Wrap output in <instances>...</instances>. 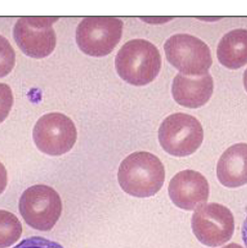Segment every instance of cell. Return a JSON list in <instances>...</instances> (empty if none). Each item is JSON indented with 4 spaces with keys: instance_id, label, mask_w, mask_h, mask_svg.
<instances>
[{
    "instance_id": "17",
    "label": "cell",
    "mask_w": 247,
    "mask_h": 248,
    "mask_svg": "<svg viewBox=\"0 0 247 248\" xmlns=\"http://www.w3.org/2000/svg\"><path fill=\"white\" fill-rule=\"evenodd\" d=\"M14 248H64L58 242L42 237H31L21 241Z\"/></svg>"
},
{
    "instance_id": "4",
    "label": "cell",
    "mask_w": 247,
    "mask_h": 248,
    "mask_svg": "<svg viewBox=\"0 0 247 248\" xmlns=\"http://www.w3.org/2000/svg\"><path fill=\"white\" fill-rule=\"evenodd\" d=\"M159 141L167 154L173 156H188L202 144L201 123L195 117L185 113L170 115L161 123Z\"/></svg>"
},
{
    "instance_id": "5",
    "label": "cell",
    "mask_w": 247,
    "mask_h": 248,
    "mask_svg": "<svg viewBox=\"0 0 247 248\" xmlns=\"http://www.w3.org/2000/svg\"><path fill=\"white\" fill-rule=\"evenodd\" d=\"M63 204L59 193L46 185L26 189L20 198L19 211L24 221L38 231H50L61 217Z\"/></svg>"
},
{
    "instance_id": "19",
    "label": "cell",
    "mask_w": 247,
    "mask_h": 248,
    "mask_svg": "<svg viewBox=\"0 0 247 248\" xmlns=\"http://www.w3.org/2000/svg\"><path fill=\"white\" fill-rule=\"evenodd\" d=\"M241 233H242V240H243V242H244V245L247 248V216H246L244 222H243Z\"/></svg>"
},
{
    "instance_id": "6",
    "label": "cell",
    "mask_w": 247,
    "mask_h": 248,
    "mask_svg": "<svg viewBox=\"0 0 247 248\" xmlns=\"http://www.w3.org/2000/svg\"><path fill=\"white\" fill-rule=\"evenodd\" d=\"M123 22L116 17H87L78 24L77 43L90 57H106L120 42Z\"/></svg>"
},
{
    "instance_id": "10",
    "label": "cell",
    "mask_w": 247,
    "mask_h": 248,
    "mask_svg": "<svg viewBox=\"0 0 247 248\" xmlns=\"http://www.w3.org/2000/svg\"><path fill=\"white\" fill-rule=\"evenodd\" d=\"M169 197L177 208L194 211L209 199L210 186L201 173L194 170L178 172L168 186Z\"/></svg>"
},
{
    "instance_id": "20",
    "label": "cell",
    "mask_w": 247,
    "mask_h": 248,
    "mask_svg": "<svg viewBox=\"0 0 247 248\" xmlns=\"http://www.w3.org/2000/svg\"><path fill=\"white\" fill-rule=\"evenodd\" d=\"M222 248H243V247H242L241 245L236 244V243H231V244L226 245V246H224V247H222Z\"/></svg>"
},
{
    "instance_id": "11",
    "label": "cell",
    "mask_w": 247,
    "mask_h": 248,
    "mask_svg": "<svg viewBox=\"0 0 247 248\" xmlns=\"http://www.w3.org/2000/svg\"><path fill=\"white\" fill-rule=\"evenodd\" d=\"M214 81L207 73L200 78H192L184 74H177L172 82V96L183 107L198 108L203 107L213 95Z\"/></svg>"
},
{
    "instance_id": "2",
    "label": "cell",
    "mask_w": 247,
    "mask_h": 248,
    "mask_svg": "<svg viewBox=\"0 0 247 248\" xmlns=\"http://www.w3.org/2000/svg\"><path fill=\"white\" fill-rule=\"evenodd\" d=\"M161 54L157 48L144 39L130 40L121 47L115 59L119 77L127 84L142 87L154 81L160 73Z\"/></svg>"
},
{
    "instance_id": "7",
    "label": "cell",
    "mask_w": 247,
    "mask_h": 248,
    "mask_svg": "<svg viewBox=\"0 0 247 248\" xmlns=\"http://www.w3.org/2000/svg\"><path fill=\"white\" fill-rule=\"evenodd\" d=\"M58 17L27 16L20 18L14 26V39L27 57L44 59L53 52L57 36L53 23Z\"/></svg>"
},
{
    "instance_id": "16",
    "label": "cell",
    "mask_w": 247,
    "mask_h": 248,
    "mask_svg": "<svg viewBox=\"0 0 247 248\" xmlns=\"http://www.w3.org/2000/svg\"><path fill=\"white\" fill-rule=\"evenodd\" d=\"M14 96L11 88L5 84H0V123H2L11 112Z\"/></svg>"
},
{
    "instance_id": "21",
    "label": "cell",
    "mask_w": 247,
    "mask_h": 248,
    "mask_svg": "<svg viewBox=\"0 0 247 248\" xmlns=\"http://www.w3.org/2000/svg\"><path fill=\"white\" fill-rule=\"evenodd\" d=\"M243 82H244V88H245V90L247 92V69L245 70L244 75H243Z\"/></svg>"
},
{
    "instance_id": "14",
    "label": "cell",
    "mask_w": 247,
    "mask_h": 248,
    "mask_svg": "<svg viewBox=\"0 0 247 248\" xmlns=\"http://www.w3.org/2000/svg\"><path fill=\"white\" fill-rule=\"evenodd\" d=\"M22 235V224L12 213L0 210V248L15 244Z\"/></svg>"
},
{
    "instance_id": "13",
    "label": "cell",
    "mask_w": 247,
    "mask_h": 248,
    "mask_svg": "<svg viewBox=\"0 0 247 248\" xmlns=\"http://www.w3.org/2000/svg\"><path fill=\"white\" fill-rule=\"evenodd\" d=\"M217 58L220 64L231 70L247 64V30H234L220 40L217 47Z\"/></svg>"
},
{
    "instance_id": "12",
    "label": "cell",
    "mask_w": 247,
    "mask_h": 248,
    "mask_svg": "<svg viewBox=\"0 0 247 248\" xmlns=\"http://www.w3.org/2000/svg\"><path fill=\"white\" fill-rule=\"evenodd\" d=\"M217 177L228 188L247 184V144L238 143L226 149L217 164Z\"/></svg>"
},
{
    "instance_id": "9",
    "label": "cell",
    "mask_w": 247,
    "mask_h": 248,
    "mask_svg": "<svg viewBox=\"0 0 247 248\" xmlns=\"http://www.w3.org/2000/svg\"><path fill=\"white\" fill-rule=\"evenodd\" d=\"M32 138L39 150L48 155L58 156L73 148L77 132L69 117L61 113H49L37 121Z\"/></svg>"
},
{
    "instance_id": "15",
    "label": "cell",
    "mask_w": 247,
    "mask_h": 248,
    "mask_svg": "<svg viewBox=\"0 0 247 248\" xmlns=\"http://www.w3.org/2000/svg\"><path fill=\"white\" fill-rule=\"evenodd\" d=\"M16 53L9 40L0 36V78L6 77L15 67Z\"/></svg>"
},
{
    "instance_id": "8",
    "label": "cell",
    "mask_w": 247,
    "mask_h": 248,
    "mask_svg": "<svg viewBox=\"0 0 247 248\" xmlns=\"http://www.w3.org/2000/svg\"><path fill=\"white\" fill-rule=\"evenodd\" d=\"M192 231L205 246L218 247L232 239L235 231L232 213L219 203L203 204L192 216Z\"/></svg>"
},
{
    "instance_id": "18",
    "label": "cell",
    "mask_w": 247,
    "mask_h": 248,
    "mask_svg": "<svg viewBox=\"0 0 247 248\" xmlns=\"http://www.w3.org/2000/svg\"><path fill=\"white\" fill-rule=\"evenodd\" d=\"M6 185H8V173H6L4 165L0 162V195L5 190Z\"/></svg>"
},
{
    "instance_id": "3",
    "label": "cell",
    "mask_w": 247,
    "mask_h": 248,
    "mask_svg": "<svg viewBox=\"0 0 247 248\" xmlns=\"http://www.w3.org/2000/svg\"><path fill=\"white\" fill-rule=\"evenodd\" d=\"M169 63L186 77H202L209 73L212 54L203 41L187 33L171 36L164 45Z\"/></svg>"
},
{
    "instance_id": "1",
    "label": "cell",
    "mask_w": 247,
    "mask_h": 248,
    "mask_svg": "<svg viewBox=\"0 0 247 248\" xmlns=\"http://www.w3.org/2000/svg\"><path fill=\"white\" fill-rule=\"evenodd\" d=\"M165 181L161 160L146 151H137L126 156L119 166L118 182L127 194L146 198L159 192Z\"/></svg>"
}]
</instances>
